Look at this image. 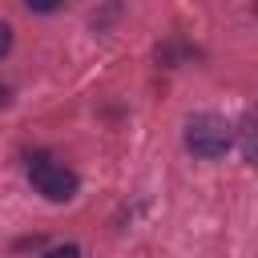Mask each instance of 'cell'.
<instances>
[{
  "label": "cell",
  "instance_id": "obj_2",
  "mask_svg": "<svg viewBox=\"0 0 258 258\" xmlns=\"http://www.w3.org/2000/svg\"><path fill=\"white\" fill-rule=\"evenodd\" d=\"M230 145H234V129H230L226 117H218V113H194L185 121V149L194 157L218 161V157L230 153Z\"/></svg>",
  "mask_w": 258,
  "mask_h": 258
},
{
  "label": "cell",
  "instance_id": "obj_5",
  "mask_svg": "<svg viewBox=\"0 0 258 258\" xmlns=\"http://www.w3.org/2000/svg\"><path fill=\"white\" fill-rule=\"evenodd\" d=\"M12 52V24L8 20H0V60Z\"/></svg>",
  "mask_w": 258,
  "mask_h": 258
},
{
  "label": "cell",
  "instance_id": "obj_6",
  "mask_svg": "<svg viewBox=\"0 0 258 258\" xmlns=\"http://www.w3.org/2000/svg\"><path fill=\"white\" fill-rule=\"evenodd\" d=\"M40 246H44V238H40V234H32V238H20V242H16V250H40Z\"/></svg>",
  "mask_w": 258,
  "mask_h": 258
},
{
  "label": "cell",
  "instance_id": "obj_3",
  "mask_svg": "<svg viewBox=\"0 0 258 258\" xmlns=\"http://www.w3.org/2000/svg\"><path fill=\"white\" fill-rule=\"evenodd\" d=\"M234 133H238V141H242V157H246V161H254V117L246 113V117H242V125H238Z\"/></svg>",
  "mask_w": 258,
  "mask_h": 258
},
{
  "label": "cell",
  "instance_id": "obj_4",
  "mask_svg": "<svg viewBox=\"0 0 258 258\" xmlns=\"http://www.w3.org/2000/svg\"><path fill=\"white\" fill-rule=\"evenodd\" d=\"M40 258H81V246H73V242H64V246H52V250H44Z\"/></svg>",
  "mask_w": 258,
  "mask_h": 258
},
{
  "label": "cell",
  "instance_id": "obj_7",
  "mask_svg": "<svg viewBox=\"0 0 258 258\" xmlns=\"http://www.w3.org/2000/svg\"><path fill=\"white\" fill-rule=\"evenodd\" d=\"M8 105H12V89L0 81V109H8Z\"/></svg>",
  "mask_w": 258,
  "mask_h": 258
},
{
  "label": "cell",
  "instance_id": "obj_8",
  "mask_svg": "<svg viewBox=\"0 0 258 258\" xmlns=\"http://www.w3.org/2000/svg\"><path fill=\"white\" fill-rule=\"evenodd\" d=\"M60 4H28V12H56Z\"/></svg>",
  "mask_w": 258,
  "mask_h": 258
},
{
  "label": "cell",
  "instance_id": "obj_1",
  "mask_svg": "<svg viewBox=\"0 0 258 258\" xmlns=\"http://www.w3.org/2000/svg\"><path fill=\"white\" fill-rule=\"evenodd\" d=\"M28 181H32V189L44 198V202H73L77 198V189H81V177L64 165V161H56L52 153H44V149H36V153H28Z\"/></svg>",
  "mask_w": 258,
  "mask_h": 258
}]
</instances>
